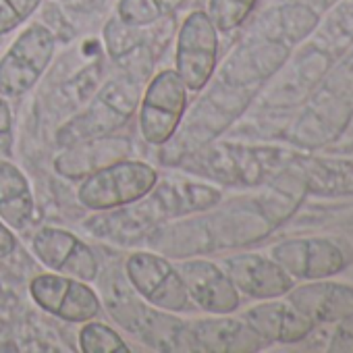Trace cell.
I'll use <instances>...</instances> for the list:
<instances>
[{"mask_svg":"<svg viewBox=\"0 0 353 353\" xmlns=\"http://www.w3.org/2000/svg\"><path fill=\"white\" fill-rule=\"evenodd\" d=\"M299 152L276 148V145H241V143H221L208 154V168L212 179L229 185H262L274 174H285V170L295 162Z\"/></svg>","mask_w":353,"mask_h":353,"instance_id":"obj_4","label":"cell"},{"mask_svg":"<svg viewBox=\"0 0 353 353\" xmlns=\"http://www.w3.org/2000/svg\"><path fill=\"white\" fill-rule=\"evenodd\" d=\"M353 48V0L336 3L320 17L314 32L301 42L293 57L287 79L279 88L285 104H297L307 98L316 83Z\"/></svg>","mask_w":353,"mask_h":353,"instance_id":"obj_2","label":"cell"},{"mask_svg":"<svg viewBox=\"0 0 353 353\" xmlns=\"http://www.w3.org/2000/svg\"><path fill=\"white\" fill-rule=\"evenodd\" d=\"M223 270L229 274L239 293H245L252 299H276L285 297L295 279L272 258L262 254H235L223 260Z\"/></svg>","mask_w":353,"mask_h":353,"instance_id":"obj_14","label":"cell"},{"mask_svg":"<svg viewBox=\"0 0 353 353\" xmlns=\"http://www.w3.org/2000/svg\"><path fill=\"white\" fill-rule=\"evenodd\" d=\"M5 322H7V312H0V330H3Z\"/></svg>","mask_w":353,"mask_h":353,"instance_id":"obj_31","label":"cell"},{"mask_svg":"<svg viewBox=\"0 0 353 353\" xmlns=\"http://www.w3.org/2000/svg\"><path fill=\"white\" fill-rule=\"evenodd\" d=\"M79 330V349L83 353H129L131 349L117 330L102 322H83Z\"/></svg>","mask_w":353,"mask_h":353,"instance_id":"obj_25","label":"cell"},{"mask_svg":"<svg viewBox=\"0 0 353 353\" xmlns=\"http://www.w3.org/2000/svg\"><path fill=\"white\" fill-rule=\"evenodd\" d=\"M36 305L65 322H88L100 314V299L85 281L67 274H40L30 283Z\"/></svg>","mask_w":353,"mask_h":353,"instance_id":"obj_12","label":"cell"},{"mask_svg":"<svg viewBox=\"0 0 353 353\" xmlns=\"http://www.w3.org/2000/svg\"><path fill=\"white\" fill-rule=\"evenodd\" d=\"M125 272L135 293L150 305L164 312H183L190 293L181 272L166 258L152 252H135L125 262Z\"/></svg>","mask_w":353,"mask_h":353,"instance_id":"obj_10","label":"cell"},{"mask_svg":"<svg viewBox=\"0 0 353 353\" xmlns=\"http://www.w3.org/2000/svg\"><path fill=\"white\" fill-rule=\"evenodd\" d=\"M188 110V85L174 69L160 71L141 98L139 131L152 145H164L181 125Z\"/></svg>","mask_w":353,"mask_h":353,"instance_id":"obj_8","label":"cell"},{"mask_svg":"<svg viewBox=\"0 0 353 353\" xmlns=\"http://www.w3.org/2000/svg\"><path fill=\"white\" fill-rule=\"evenodd\" d=\"M15 250H17V239H15L13 231L5 223H0V260H5L11 254H15Z\"/></svg>","mask_w":353,"mask_h":353,"instance_id":"obj_29","label":"cell"},{"mask_svg":"<svg viewBox=\"0 0 353 353\" xmlns=\"http://www.w3.org/2000/svg\"><path fill=\"white\" fill-rule=\"evenodd\" d=\"M281 3H293V5H301V7H307V9H312L316 15H324L336 0H281Z\"/></svg>","mask_w":353,"mask_h":353,"instance_id":"obj_30","label":"cell"},{"mask_svg":"<svg viewBox=\"0 0 353 353\" xmlns=\"http://www.w3.org/2000/svg\"><path fill=\"white\" fill-rule=\"evenodd\" d=\"M190 345L192 351L256 353L266 343L252 330V326L243 318H229V314H225L190 324Z\"/></svg>","mask_w":353,"mask_h":353,"instance_id":"obj_19","label":"cell"},{"mask_svg":"<svg viewBox=\"0 0 353 353\" xmlns=\"http://www.w3.org/2000/svg\"><path fill=\"white\" fill-rule=\"evenodd\" d=\"M36 258L59 274H67L79 281H96L100 272L94 252L73 233L57 227H42L32 241Z\"/></svg>","mask_w":353,"mask_h":353,"instance_id":"obj_13","label":"cell"},{"mask_svg":"<svg viewBox=\"0 0 353 353\" xmlns=\"http://www.w3.org/2000/svg\"><path fill=\"white\" fill-rule=\"evenodd\" d=\"M158 183V172L141 160H117L83 176L77 198L88 210H114L143 200Z\"/></svg>","mask_w":353,"mask_h":353,"instance_id":"obj_3","label":"cell"},{"mask_svg":"<svg viewBox=\"0 0 353 353\" xmlns=\"http://www.w3.org/2000/svg\"><path fill=\"white\" fill-rule=\"evenodd\" d=\"M258 0H208V17L219 34H231L252 15Z\"/></svg>","mask_w":353,"mask_h":353,"instance_id":"obj_24","label":"cell"},{"mask_svg":"<svg viewBox=\"0 0 353 353\" xmlns=\"http://www.w3.org/2000/svg\"><path fill=\"white\" fill-rule=\"evenodd\" d=\"M129 152L131 145L123 137H90L71 143L69 150L57 158L54 168L67 179H83L110 162L127 158Z\"/></svg>","mask_w":353,"mask_h":353,"instance_id":"obj_20","label":"cell"},{"mask_svg":"<svg viewBox=\"0 0 353 353\" xmlns=\"http://www.w3.org/2000/svg\"><path fill=\"white\" fill-rule=\"evenodd\" d=\"M137 100H139L137 83L129 79L106 83L102 92L96 96V100L92 102V106L61 129L59 141L63 145H71L81 139L100 137L121 127L133 114Z\"/></svg>","mask_w":353,"mask_h":353,"instance_id":"obj_11","label":"cell"},{"mask_svg":"<svg viewBox=\"0 0 353 353\" xmlns=\"http://www.w3.org/2000/svg\"><path fill=\"white\" fill-rule=\"evenodd\" d=\"M270 258L295 281H318L345 272L353 262V250L341 237L314 235L279 241L270 248Z\"/></svg>","mask_w":353,"mask_h":353,"instance_id":"obj_5","label":"cell"},{"mask_svg":"<svg viewBox=\"0 0 353 353\" xmlns=\"http://www.w3.org/2000/svg\"><path fill=\"white\" fill-rule=\"evenodd\" d=\"M154 202L162 204L166 216L188 214L198 210H208L221 202V192L202 183H185V185H164L156 192Z\"/></svg>","mask_w":353,"mask_h":353,"instance_id":"obj_22","label":"cell"},{"mask_svg":"<svg viewBox=\"0 0 353 353\" xmlns=\"http://www.w3.org/2000/svg\"><path fill=\"white\" fill-rule=\"evenodd\" d=\"M219 63V32L206 11H194L185 17L176 34L174 65L188 90L202 92L214 75Z\"/></svg>","mask_w":353,"mask_h":353,"instance_id":"obj_9","label":"cell"},{"mask_svg":"<svg viewBox=\"0 0 353 353\" xmlns=\"http://www.w3.org/2000/svg\"><path fill=\"white\" fill-rule=\"evenodd\" d=\"M243 320L264 343L293 345L307 339L314 330V322L295 310L289 301L264 299L262 303L250 307L243 314Z\"/></svg>","mask_w":353,"mask_h":353,"instance_id":"obj_18","label":"cell"},{"mask_svg":"<svg viewBox=\"0 0 353 353\" xmlns=\"http://www.w3.org/2000/svg\"><path fill=\"white\" fill-rule=\"evenodd\" d=\"M13 152V114L9 102L0 96V160H9Z\"/></svg>","mask_w":353,"mask_h":353,"instance_id":"obj_28","label":"cell"},{"mask_svg":"<svg viewBox=\"0 0 353 353\" xmlns=\"http://www.w3.org/2000/svg\"><path fill=\"white\" fill-rule=\"evenodd\" d=\"M36 216V200L26 174L9 160H0V219L23 231Z\"/></svg>","mask_w":353,"mask_h":353,"instance_id":"obj_21","label":"cell"},{"mask_svg":"<svg viewBox=\"0 0 353 353\" xmlns=\"http://www.w3.org/2000/svg\"><path fill=\"white\" fill-rule=\"evenodd\" d=\"M174 5L170 0H119L117 19L131 28L156 26Z\"/></svg>","mask_w":353,"mask_h":353,"instance_id":"obj_23","label":"cell"},{"mask_svg":"<svg viewBox=\"0 0 353 353\" xmlns=\"http://www.w3.org/2000/svg\"><path fill=\"white\" fill-rule=\"evenodd\" d=\"M353 121V48L307 94L303 110L291 127L289 141L299 150L334 143Z\"/></svg>","mask_w":353,"mask_h":353,"instance_id":"obj_1","label":"cell"},{"mask_svg":"<svg viewBox=\"0 0 353 353\" xmlns=\"http://www.w3.org/2000/svg\"><path fill=\"white\" fill-rule=\"evenodd\" d=\"M42 5V0H0V36L26 23Z\"/></svg>","mask_w":353,"mask_h":353,"instance_id":"obj_26","label":"cell"},{"mask_svg":"<svg viewBox=\"0 0 353 353\" xmlns=\"http://www.w3.org/2000/svg\"><path fill=\"white\" fill-rule=\"evenodd\" d=\"M106 303L117 322H121L133 334H139L145 343L164 351H192L190 324H183L172 316L158 310H150L139 303L121 283L108 289Z\"/></svg>","mask_w":353,"mask_h":353,"instance_id":"obj_7","label":"cell"},{"mask_svg":"<svg viewBox=\"0 0 353 353\" xmlns=\"http://www.w3.org/2000/svg\"><path fill=\"white\" fill-rule=\"evenodd\" d=\"M176 270L185 281L190 299H194L204 312L225 316L239 307L241 295L221 266L208 260H185L176 266Z\"/></svg>","mask_w":353,"mask_h":353,"instance_id":"obj_15","label":"cell"},{"mask_svg":"<svg viewBox=\"0 0 353 353\" xmlns=\"http://www.w3.org/2000/svg\"><path fill=\"white\" fill-rule=\"evenodd\" d=\"M316 198H353V156L324 158L299 154L285 170Z\"/></svg>","mask_w":353,"mask_h":353,"instance_id":"obj_16","label":"cell"},{"mask_svg":"<svg viewBox=\"0 0 353 353\" xmlns=\"http://www.w3.org/2000/svg\"><path fill=\"white\" fill-rule=\"evenodd\" d=\"M328 353H353V310L334 322V330L330 334Z\"/></svg>","mask_w":353,"mask_h":353,"instance_id":"obj_27","label":"cell"},{"mask_svg":"<svg viewBox=\"0 0 353 353\" xmlns=\"http://www.w3.org/2000/svg\"><path fill=\"white\" fill-rule=\"evenodd\" d=\"M57 38L42 23L30 26L0 59V96L19 98L44 75L54 57Z\"/></svg>","mask_w":353,"mask_h":353,"instance_id":"obj_6","label":"cell"},{"mask_svg":"<svg viewBox=\"0 0 353 353\" xmlns=\"http://www.w3.org/2000/svg\"><path fill=\"white\" fill-rule=\"evenodd\" d=\"M287 301L305 318L318 324H334L353 310V285L343 281L318 279L303 281L285 295Z\"/></svg>","mask_w":353,"mask_h":353,"instance_id":"obj_17","label":"cell"}]
</instances>
